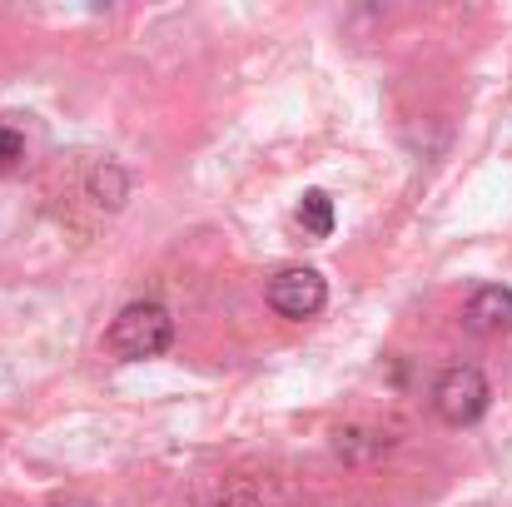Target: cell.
<instances>
[{
	"label": "cell",
	"mask_w": 512,
	"mask_h": 507,
	"mask_svg": "<svg viewBox=\"0 0 512 507\" xmlns=\"http://www.w3.org/2000/svg\"><path fill=\"white\" fill-rule=\"evenodd\" d=\"M334 448H339V458L363 463V458H378V453H388V438H383V433H363V428H343Z\"/></svg>",
	"instance_id": "7"
},
{
	"label": "cell",
	"mask_w": 512,
	"mask_h": 507,
	"mask_svg": "<svg viewBox=\"0 0 512 507\" xmlns=\"http://www.w3.org/2000/svg\"><path fill=\"white\" fill-rule=\"evenodd\" d=\"M299 224H304V234L329 239V234H334V199H329L324 189H309V194L299 199Z\"/></svg>",
	"instance_id": "5"
},
{
	"label": "cell",
	"mask_w": 512,
	"mask_h": 507,
	"mask_svg": "<svg viewBox=\"0 0 512 507\" xmlns=\"http://www.w3.org/2000/svg\"><path fill=\"white\" fill-rule=\"evenodd\" d=\"M463 319H468L473 334H483V338L512 334V289H503V284H483V289L468 299Z\"/></svg>",
	"instance_id": "4"
},
{
	"label": "cell",
	"mask_w": 512,
	"mask_h": 507,
	"mask_svg": "<svg viewBox=\"0 0 512 507\" xmlns=\"http://www.w3.org/2000/svg\"><path fill=\"white\" fill-rule=\"evenodd\" d=\"M90 194H95L100 204L120 209V204H125V194H130V179H125V169H120V165H100L95 174H90Z\"/></svg>",
	"instance_id": "6"
},
{
	"label": "cell",
	"mask_w": 512,
	"mask_h": 507,
	"mask_svg": "<svg viewBox=\"0 0 512 507\" xmlns=\"http://www.w3.org/2000/svg\"><path fill=\"white\" fill-rule=\"evenodd\" d=\"M174 343V319L165 304L155 299H140V304H125L115 314V324L105 329V348L125 363H140V358H160Z\"/></svg>",
	"instance_id": "1"
},
{
	"label": "cell",
	"mask_w": 512,
	"mask_h": 507,
	"mask_svg": "<svg viewBox=\"0 0 512 507\" xmlns=\"http://www.w3.org/2000/svg\"><path fill=\"white\" fill-rule=\"evenodd\" d=\"M20 155H25V140H20L10 125H0V169H10Z\"/></svg>",
	"instance_id": "8"
},
{
	"label": "cell",
	"mask_w": 512,
	"mask_h": 507,
	"mask_svg": "<svg viewBox=\"0 0 512 507\" xmlns=\"http://www.w3.org/2000/svg\"><path fill=\"white\" fill-rule=\"evenodd\" d=\"M488 398H493V388H488V378H483L473 363H453V368H443L438 383H433V408H438V418H443L448 428L478 423V418L488 413Z\"/></svg>",
	"instance_id": "2"
},
{
	"label": "cell",
	"mask_w": 512,
	"mask_h": 507,
	"mask_svg": "<svg viewBox=\"0 0 512 507\" xmlns=\"http://www.w3.org/2000/svg\"><path fill=\"white\" fill-rule=\"evenodd\" d=\"M264 299H269V309L274 314H284V319H314L324 304H329V284H324V274L319 269H279L274 279H269V289H264Z\"/></svg>",
	"instance_id": "3"
}]
</instances>
